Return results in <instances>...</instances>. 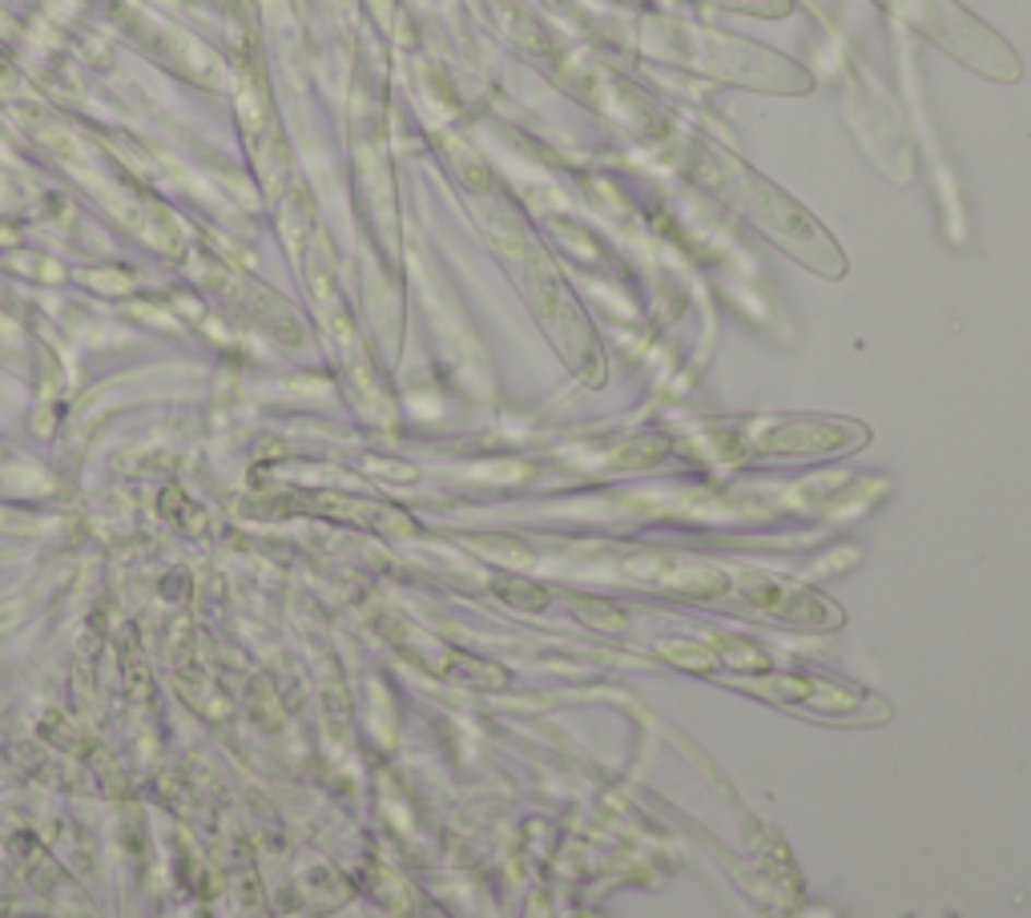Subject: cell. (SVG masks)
Masks as SVG:
<instances>
[{"label":"cell","mask_w":1031,"mask_h":918,"mask_svg":"<svg viewBox=\"0 0 1031 918\" xmlns=\"http://www.w3.org/2000/svg\"><path fill=\"white\" fill-rule=\"evenodd\" d=\"M580 612H584V617H589L593 624L605 621L608 629H620V624H625V617H620V612H613V608H605V605H589V608H580Z\"/></svg>","instance_id":"6da1fadb"}]
</instances>
